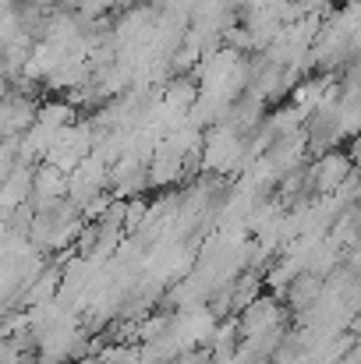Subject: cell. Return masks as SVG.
Instances as JSON below:
<instances>
[{
    "label": "cell",
    "mask_w": 361,
    "mask_h": 364,
    "mask_svg": "<svg viewBox=\"0 0 361 364\" xmlns=\"http://www.w3.org/2000/svg\"><path fill=\"white\" fill-rule=\"evenodd\" d=\"M351 177V159L347 156H326L315 170V188L319 191H337Z\"/></svg>",
    "instance_id": "cell-1"
}]
</instances>
